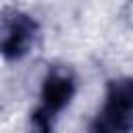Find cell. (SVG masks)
Listing matches in <instances>:
<instances>
[{
	"label": "cell",
	"mask_w": 133,
	"mask_h": 133,
	"mask_svg": "<svg viewBox=\"0 0 133 133\" xmlns=\"http://www.w3.org/2000/svg\"><path fill=\"white\" fill-rule=\"evenodd\" d=\"M39 23L25 10L8 8L0 15V56L8 62L23 60L35 46Z\"/></svg>",
	"instance_id": "3957f363"
},
{
	"label": "cell",
	"mask_w": 133,
	"mask_h": 133,
	"mask_svg": "<svg viewBox=\"0 0 133 133\" xmlns=\"http://www.w3.org/2000/svg\"><path fill=\"white\" fill-rule=\"evenodd\" d=\"M77 94V77L71 66L54 64L46 71L37 96V106L31 110V133H54L60 114L69 108Z\"/></svg>",
	"instance_id": "6da1fadb"
},
{
	"label": "cell",
	"mask_w": 133,
	"mask_h": 133,
	"mask_svg": "<svg viewBox=\"0 0 133 133\" xmlns=\"http://www.w3.org/2000/svg\"><path fill=\"white\" fill-rule=\"evenodd\" d=\"M94 123L114 133H133V77H116L106 83Z\"/></svg>",
	"instance_id": "7a4b0ae2"
},
{
	"label": "cell",
	"mask_w": 133,
	"mask_h": 133,
	"mask_svg": "<svg viewBox=\"0 0 133 133\" xmlns=\"http://www.w3.org/2000/svg\"><path fill=\"white\" fill-rule=\"evenodd\" d=\"M89 133H114V131H108V129H104V127H100L98 123L91 121V125H89Z\"/></svg>",
	"instance_id": "277c9868"
}]
</instances>
